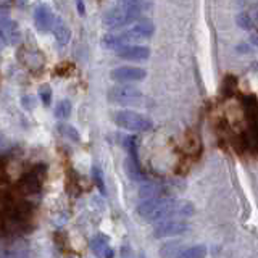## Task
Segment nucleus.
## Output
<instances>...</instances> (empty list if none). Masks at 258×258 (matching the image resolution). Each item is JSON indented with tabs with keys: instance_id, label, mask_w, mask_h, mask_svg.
Masks as SVG:
<instances>
[{
	"instance_id": "f257e3e1",
	"label": "nucleus",
	"mask_w": 258,
	"mask_h": 258,
	"mask_svg": "<svg viewBox=\"0 0 258 258\" xmlns=\"http://www.w3.org/2000/svg\"><path fill=\"white\" fill-rule=\"evenodd\" d=\"M194 205L187 200L169 199H145L137 205V215L149 223L166 220V218H187L194 215Z\"/></svg>"
},
{
	"instance_id": "f03ea898",
	"label": "nucleus",
	"mask_w": 258,
	"mask_h": 258,
	"mask_svg": "<svg viewBox=\"0 0 258 258\" xmlns=\"http://www.w3.org/2000/svg\"><path fill=\"white\" fill-rule=\"evenodd\" d=\"M155 32V26L150 20H139L133 24V28L121 32V34H107L102 39V47L108 50H118L119 47L129 45L136 40L150 39Z\"/></svg>"
},
{
	"instance_id": "7ed1b4c3",
	"label": "nucleus",
	"mask_w": 258,
	"mask_h": 258,
	"mask_svg": "<svg viewBox=\"0 0 258 258\" xmlns=\"http://www.w3.org/2000/svg\"><path fill=\"white\" fill-rule=\"evenodd\" d=\"M141 13H142V5L119 4L103 15L102 23H103V26L108 29L124 28L127 24H133L134 21L139 20Z\"/></svg>"
},
{
	"instance_id": "20e7f679",
	"label": "nucleus",
	"mask_w": 258,
	"mask_h": 258,
	"mask_svg": "<svg viewBox=\"0 0 258 258\" xmlns=\"http://www.w3.org/2000/svg\"><path fill=\"white\" fill-rule=\"evenodd\" d=\"M113 121L115 124L119 126L121 129H126V131H133V133H145L150 131L153 123L149 116L141 115L137 111L131 110H119L113 115Z\"/></svg>"
},
{
	"instance_id": "39448f33",
	"label": "nucleus",
	"mask_w": 258,
	"mask_h": 258,
	"mask_svg": "<svg viewBox=\"0 0 258 258\" xmlns=\"http://www.w3.org/2000/svg\"><path fill=\"white\" fill-rule=\"evenodd\" d=\"M108 100L116 105H139L144 100V95L136 87L116 86L108 91Z\"/></svg>"
},
{
	"instance_id": "423d86ee",
	"label": "nucleus",
	"mask_w": 258,
	"mask_h": 258,
	"mask_svg": "<svg viewBox=\"0 0 258 258\" xmlns=\"http://www.w3.org/2000/svg\"><path fill=\"white\" fill-rule=\"evenodd\" d=\"M187 229H189V226L182 218H166V220L158 221L155 229H153V237L163 239V237L181 236V234H184Z\"/></svg>"
},
{
	"instance_id": "0eeeda50",
	"label": "nucleus",
	"mask_w": 258,
	"mask_h": 258,
	"mask_svg": "<svg viewBox=\"0 0 258 258\" xmlns=\"http://www.w3.org/2000/svg\"><path fill=\"white\" fill-rule=\"evenodd\" d=\"M56 18V15L52 12V8L47 4H39L34 10V24L39 32L47 34V32H52L53 21Z\"/></svg>"
},
{
	"instance_id": "6e6552de",
	"label": "nucleus",
	"mask_w": 258,
	"mask_h": 258,
	"mask_svg": "<svg viewBox=\"0 0 258 258\" xmlns=\"http://www.w3.org/2000/svg\"><path fill=\"white\" fill-rule=\"evenodd\" d=\"M145 76H147L145 70L136 67H119L110 73V78L116 83H137L145 79Z\"/></svg>"
},
{
	"instance_id": "1a4fd4ad",
	"label": "nucleus",
	"mask_w": 258,
	"mask_h": 258,
	"mask_svg": "<svg viewBox=\"0 0 258 258\" xmlns=\"http://www.w3.org/2000/svg\"><path fill=\"white\" fill-rule=\"evenodd\" d=\"M116 55L129 61H144L150 56V48L144 45H124L118 48Z\"/></svg>"
},
{
	"instance_id": "9d476101",
	"label": "nucleus",
	"mask_w": 258,
	"mask_h": 258,
	"mask_svg": "<svg viewBox=\"0 0 258 258\" xmlns=\"http://www.w3.org/2000/svg\"><path fill=\"white\" fill-rule=\"evenodd\" d=\"M0 32L5 36L7 42L10 45H16L21 40V34H20V28L13 20H10L8 16L0 20Z\"/></svg>"
},
{
	"instance_id": "9b49d317",
	"label": "nucleus",
	"mask_w": 258,
	"mask_h": 258,
	"mask_svg": "<svg viewBox=\"0 0 258 258\" xmlns=\"http://www.w3.org/2000/svg\"><path fill=\"white\" fill-rule=\"evenodd\" d=\"M91 250L94 252V255L97 256H113V250L110 247V242H108V237L103 236V234H97V236L92 237L91 240Z\"/></svg>"
},
{
	"instance_id": "f8f14e48",
	"label": "nucleus",
	"mask_w": 258,
	"mask_h": 258,
	"mask_svg": "<svg viewBox=\"0 0 258 258\" xmlns=\"http://www.w3.org/2000/svg\"><path fill=\"white\" fill-rule=\"evenodd\" d=\"M124 171H126L127 177L131 181L145 182V174L142 173V169L139 166V160H137V155H127V158L124 161Z\"/></svg>"
},
{
	"instance_id": "ddd939ff",
	"label": "nucleus",
	"mask_w": 258,
	"mask_h": 258,
	"mask_svg": "<svg viewBox=\"0 0 258 258\" xmlns=\"http://www.w3.org/2000/svg\"><path fill=\"white\" fill-rule=\"evenodd\" d=\"M52 32H53V36L56 39V44H58L60 47H64L68 42H70V39H71V31L68 28V24L64 23L61 18H58L56 16L55 21H53V26H52Z\"/></svg>"
},
{
	"instance_id": "4468645a",
	"label": "nucleus",
	"mask_w": 258,
	"mask_h": 258,
	"mask_svg": "<svg viewBox=\"0 0 258 258\" xmlns=\"http://www.w3.org/2000/svg\"><path fill=\"white\" fill-rule=\"evenodd\" d=\"M161 190H163V187L155 182H145L141 185L139 189V197L142 200L145 199H155V197H160L161 196Z\"/></svg>"
},
{
	"instance_id": "2eb2a0df",
	"label": "nucleus",
	"mask_w": 258,
	"mask_h": 258,
	"mask_svg": "<svg viewBox=\"0 0 258 258\" xmlns=\"http://www.w3.org/2000/svg\"><path fill=\"white\" fill-rule=\"evenodd\" d=\"M207 253L205 245H192V247H182V250L179 252V256L184 258H199L204 256Z\"/></svg>"
},
{
	"instance_id": "dca6fc26",
	"label": "nucleus",
	"mask_w": 258,
	"mask_h": 258,
	"mask_svg": "<svg viewBox=\"0 0 258 258\" xmlns=\"http://www.w3.org/2000/svg\"><path fill=\"white\" fill-rule=\"evenodd\" d=\"M53 115H55V118H58V119H67L71 115V102L67 100V99L60 100L58 103H56Z\"/></svg>"
},
{
	"instance_id": "f3484780",
	"label": "nucleus",
	"mask_w": 258,
	"mask_h": 258,
	"mask_svg": "<svg viewBox=\"0 0 258 258\" xmlns=\"http://www.w3.org/2000/svg\"><path fill=\"white\" fill-rule=\"evenodd\" d=\"M56 129L60 131L61 136L67 137L68 141H73V142H79V133L76 131V127H73L71 124H67V123H60L58 126H56Z\"/></svg>"
},
{
	"instance_id": "a211bd4d",
	"label": "nucleus",
	"mask_w": 258,
	"mask_h": 258,
	"mask_svg": "<svg viewBox=\"0 0 258 258\" xmlns=\"http://www.w3.org/2000/svg\"><path fill=\"white\" fill-rule=\"evenodd\" d=\"M92 179L102 196H107V187H105V182H103V173L99 166H92Z\"/></svg>"
},
{
	"instance_id": "6ab92c4d",
	"label": "nucleus",
	"mask_w": 258,
	"mask_h": 258,
	"mask_svg": "<svg viewBox=\"0 0 258 258\" xmlns=\"http://www.w3.org/2000/svg\"><path fill=\"white\" fill-rule=\"evenodd\" d=\"M39 99L45 107H50L52 103V87L48 84H42L39 87Z\"/></svg>"
},
{
	"instance_id": "aec40b11",
	"label": "nucleus",
	"mask_w": 258,
	"mask_h": 258,
	"mask_svg": "<svg viewBox=\"0 0 258 258\" xmlns=\"http://www.w3.org/2000/svg\"><path fill=\"white\" fill-rule=\"evenodd\" d=\"M237 24L240 28L244 29H252L253 28V21H252V16H250L248 13H239L237 15Z\"/></svg>"
},
{
	"instance_id": "412c9836",
	"label": "nucleus",
	"mask_w": 258,
	"mask_h": 258,
	"mask_svg": "<svg viewBox=\"0 0 258 258\" xmlns=\"http://www.w3.org/2000/svg\"><path fill=\"white\" fill-rule=\"evenodd\" d=\"M179 248H182L181 245H177V244H166L163 245V248H161V255H179Z\"/></svg>"
},
{
	"instance_id": "4be33fe9",
	"label": "nucleus",
	"mask_w": 258,
	"mask_h": 258,
	"mask_svg": "<svg viewBox=\"0 0 258 258\" xmlns=\"http://www.w3.org/2000/svg\"><path fill=\"white\" fill-rule=\"evenodd\" d=\"M21 103H23V108L24 110H34V107H36V99L32 95H26V97H23Z\"/></svg>"
},
{
	"instance_id": "5701e85b",
	"label": "nucleus",
	"mask_w": 258,
	"mask_h": 258,
	"mask_svg": "<svg viewBox=\"0 0 258 258\" xmlns=\"http://www.w3.org/2000/svg\"><path fill=\"white\" fill-rule=\"evenodd\" d=\"M76 8H78L79 16H84V15H86V5H84V0H76Z\"/></svg>"
},
{
	"instance_id": "b1692460",
	"label": "nucleus",
	"mask_w": 258,
	"mask_h": 258,
	"mask_svg": "<svg viewBox=\"0 0 258 258\" xmlns=\"http://www.w3.org/2000/svg\"><path fill=\"white\" fill-rule=\"evenodd\" d=\"M121 4H131V5H142L141 0H119Z\"/></svg>"
},
{
	"instance_id": "393cba45",
	"label": "nucleus",
	"mask_w": 258,
	"mask_h": 258,
	"mask_svg": "<svg viewBox=\"0 0 258 258\" xmlns=\"http://www.w3.org/2000/svg\"><path fill=\"white\" fill-rule=\"evenodd\" d=\"M5 16H8V10H7V8H4V7H0V20L5 18Z\"/></svg>"
},
{
	"instance_id": "a878e982",
	"label": "nucleus",
	"mask_w": 258,
	"mask_h": 258,
	"mask_svg": "<svg viewBox=\"0 0 258 258\" xmlns=\"http://www.w3.org/2000/svg\"><path fill=\"white\" fill-rule=\"evenodd\" d=\"M10 2H13V0H0V4H10Z\"/></svg>"
}]
</instances>
